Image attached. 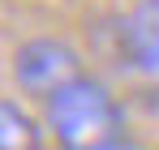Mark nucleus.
Returning a JSON list of instances; mask_svg holds the SVG:
<instances>
[{
  "instance_id": "nucleus-1",
  "label": "nucleus",
  "mask_w": 159,
  "mask_h": 150,
  "mask_svg": "<svg viewBox=\"0 0 159 150\" xmlns=\"http://www.w3.org/2000/svg\"><path fill=\"white\" fill-rule=\"evenodd\" d=\"M48 129L65 150H107L125 142V112L95 77H78L48 99Z\"/></svg>"
},
{
  "instance_id": "nucleus-2",
  "label": "nucleus",
  "mask_w": 159,
  "mask_h": 150,
  "mask_svg": "<svg viewBox=\"0 0 159 150\" xmlns=\"http://www.w3.org/2000/svg\"><path fill=\"white\" fill-rule=\"evenodd\" d=\"M13 77H17V86L26 95L48 103L56 90H65L69 82L86 77V69H82V56L69 43H60V39H30L13 56Z\"/></svg>"
},
{
  "instance_id": "nucleus-3",
  "label": "nucleus",
  "mask_w": 159,
  "mask_h": 150,
  "mask_svg": "<svg viewBox=\"0 0 159 150\" xmlns=\"http://www.w3.org/2000/svg\"><path fill=\"white\" fill-rule=\"evenodd\" d=\"M120 56L133 77L159 86V0H142L120 26Z\"/></svg>"
},
{
  "instance_id": "nucleus-4",
  "label": "nucleus",
  "mask_w": 159,
  "mask_h": 150,
  "mask_svg": "<svg viewBox=\"0 0 159 150\" xmlns=\"http://www.w3.org/2000/svg\"><path fill=\"white\" fill-rule=\"evenodd\" d=\"M0 150H39V125L9 99H0Z\"/></svg>"
},
{
  "instance_id": "nucleus-5",
  "label": "nucleus",
  "mask_w": 159,
  "mask_h": 150,
  "mask_svg": "<svg viewBox=\"0 0 159 150\" xmlns=\"http://www.w3.org/2000/svg\"><path fill=\"white\" fill-rule=\"evenodd\" d=\"M107 150H138V142H129V137H125V142H116V146H107Z\"/></svg>"
}]
</instances>
